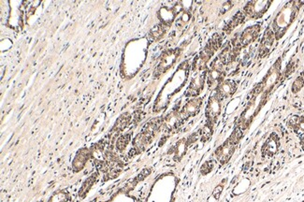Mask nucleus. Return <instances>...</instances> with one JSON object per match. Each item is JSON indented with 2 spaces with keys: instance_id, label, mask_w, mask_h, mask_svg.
Returning <instances> with one entry per match:
<instances>
[{
  "instance_id": "1",
  "label": "nucleus",
  "mask_w": 304,
  "mask_h": 202,
  "mask_svg": "<svg viewBox=\"0 0 304 202\" xmlns=\"http://www.w3.org/2000/svg\"><path fill=\"white\" fill-rule=\"evenodd\" d=\"M163 127V118L152 119L145 125L143 130L133 140V148L131 149L130 156H135L144 152L146 147L152 143L156 134L159 132L160 128Z\"/></svg>"
},
{
  "instance_id": "2",
  "label": "nucleus",
  "mask_w": 304,
  "mask_h": 202,
  "mask_svg": "<svg viewBox=\"0 0 304 202\" xmlns=\"http://www.w3.org/2000/svg\"><path fill=\"white\" fill-rule=\"evenodd\" d=\"M241 138H242V132L239 128H237L228 140L215 150V157L220 162L221 165L227 164L230 160V158L235 153L237 145L240 142Z\"/></svg>"
},
{
  "instance_id": "3",
  "label": "nucleus",
  "mask_w": 304,
  "mask_h": 202,
  "mask_svg": "<svg viewBox=\"0 0 304 202\" xmlns=\"http://www.w3.org/2000/svg\"><path fill=\"white\" fill-rule=\"evenodd\" d=\"M222 99L216 94L210 97L206 107L205 115L207 123L214 127L222 111Z\"/></svg>"
},
{
  "instance_id": "4",
  "label": "nucleus",
  "mask_w": 304,
  "mask_h": 202,
  "mask_svg": "<svg viewBox=\"0 0 304 202\" xmlns=\"http://www.w3.org/2000/svg\"><path fill=\"white\" fill-rule=\"evenodd\" d=\"M179 56H180V51L178 49L169 50V51L165 52L162 55L159 64H158V66L156 67L153 75L155 77H159L160 75L165 73L166 71H167L170 67L174 65L176 60H177Z\"/></svg>"
},
{
  "instance_id": "5",
  "label": "nucleus",
  "mask_w": 304,
  "mask_h": 202,
  "mask_svg": "<svg viewBox=\"0 0 304 202\" xmlns=\"http://www.w3.org/2000/svg\"><path fill=\"white\" fill-rule=\"evenodd\" d=\"M270 4L268 1H250L245 5L243 12L251 18H259L266 12Z\"/></svg>"
},
{
  "instance_id": "6",
  "label": "nucleus",
  "mask_w": 304,
  "mask_h": 202,
  "mask_svg": "<svg viewBox=\"0 0 304 202\" xmlns=\"http://www.w3.org/2000/svg\"><path fill=\"white\" fill-rule=\"evenodd\" d=\"M201 105H202V98H200V97L189 99L182 107V109L180 112V115H181L182 121L196 116L200 111Z\"/></svg>"
},
{
  "instance_id": "7",
  "label": "nucleus",
  "mask_w": 304,
  "mask_h": 202,
  "mask_svg": "<svg viewBox=\"0 0 304 202\" xmlns=\"http://www.w3.org/2000/svg\"><path fill=\"white\" fill-rule=\"evenodd\" d=\"M280 147V140L278 135L273 133L271 135L266 142H264L263 146H262V157L270 158V157H274V155L278 152Z\"/></svg>"
},
{
  "instance_id": "8",
  "label": "nucleus",
  "mask_w": 304,
  "mask_h": 202,
  "mask_svg": "<svg viewBox=\"0 0 304 202\" xmlns=\"http://www.w3.org/2000/svg\"><path fill=\"white\" fill-rule=\"evenodd\" d=\"M259 31H260V25L259 24H255V25L247 27L246 29L243 30V33L238 38L237 43L240 45L242 48L251 44L252 42L255 41L256 38L259 36Z\"/></svg>"
},
{
  "instance_id": "9",
  "label": "nucleus",
  "mask_w": 304,
  "mask_h": 202,
  "mask_svg": "<svg viewBox=\"0 0 304 202\" xmlns=\"http://www.w3.org/2000/svg\"><path fill=\"white\" fill-rule=\"evenodd\" d=\"M91 157V151L84 147L81 148L77 152L76 156L72 161V171L74 172H82L85 168L86 163L88 162L89 158Z\"/></svg>"
},
{
  "instance_id": "10",
  "label": "nucleus",
  "mask_w": 304,
  "mask_h": 202,
  "mask_svg": "<svg viewBox=\"0 0 304 202\" xmlns=\"http://www.w3.org/2000/svg\"><path fill=\"white\" fill-rule=\"evenodd\" d=\"M237 83L232 80H226L221 82L216 86V95L220 97L221 99H228L232 97L237 91Z\"/></svg>"
},
{
  "instance_id": "11",
  "label": "nucleus",
  "mask_w": 304,
  "mask_h": 202,
  "mask_svg": "<svg viewBox=\"0 0 304 202\" xmlns=\"http://www.w3.org/2000/svg\"><path fill=\"white\" fill-rule=\"evenodd\" d=\"M205 78L206 70L203 73L197 75L196 77H194L192 79V81H191L190 85H189L188 89L186 91L185 96L188 97H194L198 96L200 94V92L203 89Z\"/></svg>"
},
{
  "instance_id": "12",
  "label": "nucleus",
  "mask_w": 304,
  "mask_h": 202,
  "mask_svg": "<svg viewBox=\"0 0 304 202\" xmlns=\"http://www.w3.org/2000/svg\"><path fill=\"white\" fill-rule=\"evenodd\" d=\"M224 70L222 69L220 66H218V61L215 60L213 63L211 69L208 71L207 75V82L210 86H213L214 84L218 85L221 82H223V77H224Z\"/></svg>"
},
{
  "instance_id": "13",
  "label": "nucleus",
  "mask_w": 304,
  "mask_h": 202,
  "mask_svg": "<svg viewBox=\"0 0 304 202\" xmlns=\"http://www.w3.org/2000/svg\"><path fill=\"white\" fill-rule=\"evenodd\" d=\"M182 122L183 121L181 118L180 112L178 110H173L165 118H163V127L167 131H172L180 127Z\"/></svg>"
},
{
  "instance_id": "14",
  "label": "nucleus",
  "mask_w": 304,
  "mask_h": 202,
  "mask_svg": "<svg viewBox=\"0 0 304 202\" xmlns=\"http://www.w3.org/2000/svg\"><path fill=\"white\" fill-rule=\"evenodd\" d=\"M131 120H132V116H131L130 112H125V113L121 114L117 118L116 122L114 123V127L111 130V134L115 136V135L123 132L127 127L130 126Z\"/></svg>"
},
{
  "instance_id": "15",
  "label": "nucleus",
  "mask_w": 304,
  "mask_h": 202,
  "mask_svg": "<svg viewBox=\"0 0 304 202\" xmlns=\"http://www.w3.org/2000/svg\"><path fill=\"white\" fill-rule=\"evenodd\" d=\"M98 177H99V173L96 172V173H93L87 179L84 181L82 187L80 188V190H79V194H78L81 200L84 199L86 197V195L89 193V191L91 190L93 186L96 184Z\"/></svg>"
},
{
  "instance_id": "16",
  "label": "nucleus",
  "mask_w": 304,
  "mask_h": 202,
  "mask_svg": "<svg viewBox=\"0 0 304 202\" xmlns=\"http://www.w3.org/2000/svg\"><path fill=\"white\" fill-rule=\"evenodd\" d=\"M274 43V33L272 30H267L266 34L264 35V37L260 43V49H259V55L261 57L265 56L270 52V49L272 45Z\"/></svg>"
},
{
  "instance_id": "17",
  "label": "nucleus",
  "mask_w": 304,
  "mask_h": 202,
  "mask_svg": "<svg viewBox=\"0 0 304 202\" xmlns=\"http://www.w3.org/2000/svg\"><path fill=\"white\" fill-rule=\"evenodd\" d=\"M189 145L187 143V139H182L180 140L179 142H177V143L175 144V146H173L172 148V153L174 154L175 161H181L182 157L185 156L187 149H188Z\"/></svg>"
},
{
  "instance_id": "18",
  "label": "nucleus",
  "mask_w": 304,
  "mask_h": 202,
  "mask_svg": "<svg viewBox=\"0 0 304 202\" xmlns=\"http://www.w3.org/2000/svg\"><path fill=\"white\" fill-rule=\"evenodd\" d=\"M175 15L176 14H175L173 8L161 7L158 11V17L163 25H169L171 22H173Z\"/></svg>"
},
{
  "instance_id": "19",
  "label": "nucleus",
  "mask_w": 304,
  "mask_h": 202,
  "mask_svg": "<svg viewBox=\"0 0 304 202\" xmlns=\"http://www.w3.org/2000/svg\"><path fill=\"white\" fill-rule=\"evenodd\" d=\"M245 16H246V15L244 14L242 11L237 12V13L232 17V19L226 24V26H225V28H224V30L226 31V33H227V34H229V33H230L232 30L234 29L235 27H237L239 24H241V23L244 21Z\"/></svg>"
},
{
  "instance_id": "20",
  "label": "nucleus",
  "mask_w": 304,
  "mask_h": 202,
  "mask_svg": "<svg viewBox=\"0 0 304 202\" xmlns=\"http://www.w3.org/2000/svg\"><path fill=\"white\" fill-rule=\"evenodd\" d=\"M133 134V132H129V133H126V134L120 135L118 137V139L116 140L115 142V148L116 150H118L119 152H124L125 150L127 149L128 145L130 144V141H131V136Z\"/></svg>"
},
{
  "instance_id": "21",
  "label": "nucleus",
  "mask_w": 304,
  "mask_h": 202,
  "mask_svg": "<svg viewBox=\"0 0 304 202\" xmlns=\"http://www.w3.org/2000/svg\"><path fill=\"white\" fill-rule=\"evenodd\" d=\"M166 33V29H165V25H163L162 23L155 25L154 27H152L151 31H150V34L149 36L152 38V40H158L161 37H163Z\"/></svg>"
},
{
  "instance_id": "22",
  "label": "nucleus",
  "mask_w": 304,
  "mask_h": 202,
  "mask_svg": "<svg viewBox=\"0 0 304 202\" xmlns=\"http://www.w3.org/2000/svg\"><path fill=\"white\" fill-rule=\"evenodd\" d=\"M213 133V126L206 123L205 126L200 129V139L202 142H208L211 140Z\"/></svg>"
},
{
  "instance_id": "23",
  "label": "nucleus",
  "mask_w": 304,
  "mask_h": 202,
  "mask_svg": "<svg viewBox=\"0 0 304 202\" xmlns=\"http://www.w3.org/2000/svg\"><path fill=\"white\" fill-rule=\"evenodd\" d=\"M213 168H214V161L213 159L211 160H207L206 162H204L201 168H200V173L202 175H207L209 174L210 172H213Z\"/></svg>"
},
{
  "instance_id": "24",
  "label": "nucleus",
  "mask_w": 304,
  "mask_h": 202,
  "mask_svg": "<svg viewBox=\"0 0 304 202\" xmlns=\"http://www.w3.org/2000/svg\"><path fill=\"white\" fill-rule=\"evenodd\" d=\"M69 201V195L66 192L62 191L57 194L53 195L51 200L48 202H67Z\"/></svg>"
},
{
  "instance_id": "25",
  "label": "nucleus",
  "mask_w": 304,
  "mask_h": 202,
  "mask_svg": "<svg viewBox=\"0 0 304 202\" xmlns=\"http://www.w3.org/2000/svg\"><path fill=\"white\" fill-rule=\"evenodd\" d=\"M150 174H151V170H150V169H145V170H144L143 172H141V173L138 175L135 179L132 181L131 187H135L139 182L144 181V180H145L148 175H150Z\"/></svg>"
},
{
  "instance_id": "26",
  "label": "nucleus",
  "mask_w": 304,
  "mask_h": 202,
  "mask_svg": "<svg viewBox=\"0 0 304 202\" xmlns=\"http://www.w3.org/2000/svg\"><path fill=\"white\" fill-rule=\"evenodd\" d=\"M304 78H303L302 76L298 77L296 80H295L294 83H293V85H292V92H293V93H298L300 90L304 87Z\"/></svg>"
},
{
  "instance_id": "27",
  "label": "nucleus",
  "mask_w": 304,
  "mask_h": 202,
  "mask_svg": "<svg viewBox=\"0 0 304 202\" xmlns=\"http://www.w3.org/2000/svg\"><path fill=\"white\" fill-rule=\"evenodd\" d=\"M224 185H225V182L221 183L217 187L214 188V190H213V197L214 200H216V201L219 200L221 194H222V192H223V189H224Z\"/></svg>"
},
{
  "instance_id": "28",
  "label": "nucleus",
  "mask_w": 304,
  "mask_h": 202,
  "mask_svg": "<svg viewBox=\"0 0 304 202\" xmlns=\"http://www.w3.org/2000/svg\"><path fill=\"white\" fill-rule=\"evenodd\" d=\"M189 20H190V14L187 13V12H183L182 16H181V18H180V21L183 22V23H186Z\"/></svg>"
},
{
  "instance_id": "29",
  "label": "nucleus",
  "mask_w": 304,
  "mask_h": 202,
  "mask_svg": "<svg viewBox=\"0 0 304 202\" xmlns=\"http://www.w3.org/2000/svg\"><path fill=\"white\" fill-rule=\"evenodd\" d=\"M232 6V3H230V2H226L225 4H224V6H223V9H222V11H221V13H225L226 11H228V9L231 7Z\"/></svg>"
},
{
  "instance_id": "30",
  "label": "nucleus",
  "mask_w": 304,
  "mask_h": 202,
  "mask_svg": "<svg viewBox=\"0 0 304 202\" xmlns=\"http://www.w3.org/2000/svg\"><path fill=\"white\" fill-rule=\"evenodd\" d=\"M301 137V142H302V145H303V148L304 149V134L300 136Z\"/></svg>"
},
{
  "instance_id": "31",
  "label": "nucleus",
  "mask_w": 304,
  "mask_h": 202,
  "mask_svg": "<svg viewBox=\"0 0 304 202\" xmlns=\"http://www.w3.org/2000/svg\"></svg>"
}]
</instances>
